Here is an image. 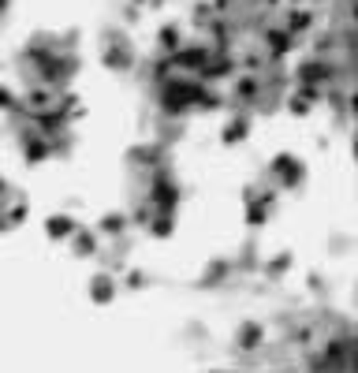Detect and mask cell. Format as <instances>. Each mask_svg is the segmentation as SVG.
Listing matches in <instances>:
<instances>
[{
    "mask_svg": "<svg viewBox=\"0 0 358 373\" xmlns=\"http://www.w3.org/2000/svg\"><path fill=\"white\" fill-rule=\"evenodd\" d=\"M68 232H71L68 216H52V221H49V235H68Z\"/></svg>",
    "mask_w": 358,
    "mask_h": 373,
    "instance_id": "obj_1",
    "label": "cell"
}]
</instances>
